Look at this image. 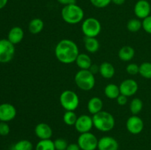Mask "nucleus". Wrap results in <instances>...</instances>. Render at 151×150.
Returning a JSON list of instances; mask_svg holds the SVG:
<instances>
[{
  "mask_svg": "<svg viewBox=\"0 0 151 150\" xmlns=\"http://www.w3.org/2000/svg\"><path fill=\"white\" fill-rule=\"evenodd\" d=\"M120 94L126 96H132L137 94L139 85L137 81L133 79H126L122 81L119 85Z\"/></svg>",
  "mask_w": 151,
  "mask_h": 150,
  "instance_id": "9b49d317",
  "label": "nucleus"
},
{
  "mask_svg": "<svg viewBox=\"0 0 151 150\" xmlns=\"http://www.w3.org/2000/svg\"><path fill=\"white\" fill-rule=\"evenodd\" d=\"M81 150H96L97 149L98 139L91 132L81 133L78 138V143Z\"/></svg>",
  "mask_w": 151,
  "mask_h": 150,
  "instance_id": "6e6552de",
  "label": "nucleus"
},
{
  "mask_svg": "<svg viewBox=\"0 0 151 150\" xmlns=\"http://www.w3.org/2000/svg\"><path fill=\"white\" fill-rule=\"evenodd\" d=\"M81 29L85 37L96 38L101 32L102 26L98 19L89 17L83 21Z\"/></svg>",
  "mask_w": 151,
  "mask_h": 150,
  "instance_id": "423d86ee",
  "label": "nucleus"
},
{
  "mask_svg": "<svg viewBox=\"0 0 151 150\" xmlns=\"http://www.w3.org/2000/svg\"><path fill=\"white\" fill-rule=\"evenodd\" d=\"M103 107V101L101 100V99L97 96H94L90 99L89 101H88V104H87V108H88V112L92 115H95L98 113L99 112L102 111Z\"/></svg>",
  "mask_w": 151,
  "mask_h": 150,
  "instance_id": "f3484780",
  "label": "nucleus"
},
{
  "mask_svg": "<svg viewBox=\"0 0 151 150\" xmlns=\"http://www.w3.org/2000/svg\"><path fill=\"white\" fill-rule=\"evenodd\" d=\"M134 13L139 19H144L150 15L151 5L147 0H139L134 5Z\"/></svg>",
  "mask_w": 151,
  "mask_h": 150,
  "instance_id": "f8f14e48",
  "label": "nucleus"
},
{
  "mask_svg": "<svg viewBox=\"0 0 151 150\" xmlns=\"http://www.w3.org/2000/svg\"><path fill=\"white\" fill-rule=\"evenodd\" d=\"M7 1H8V0H0V10L5 7Z\"/></svg>",
  "mask_w": 151,
  "mask_h": 150,
  "instance_id": "ea45409f",
  "label": "nucleus"
},
{
  "mask_svg": "<svg viewBox=\"0 0 151 150\" xmlns=\"http://www.w3.org/2000/svg\"><path fill=\"white\" fill-rule=\"evenodd\" d=\"M125 0H111V2L116 5H122L125 3Z\"/></svg>",
  "mask_w": 151,
  "mask_h": 150,
  "instance_id": "58836bf2",
  "label": "nucleus"
},
{
  "mask_svg": "<svg viewBox=\"0 0 151 150\" xmlns=\"http://www.w3.org/2000/svg\"><path fill=\"white\" fill-rule=\"evenodd\" d=\"M119 144L114 138L111 136H103L98 140V150H118Z\"/></svg>",
  "mask_w": 151,
  "mask_h": 150,
  "instance_id": "4468645a",
  "label": "nucleus"
},
{
  "mask_svg": "<svg viewBox=\"0 0 151 150\" xmlns=\"http://www.w3.org/2000/svg\"><path fill=\"white\" fill-rule=\"evenodd\" d=\"M14 44L7 39H0V63H7L13 60L15 55Z\"/></svg>",
  "mask_w": 151,
  "mask_h": 150,
  "instance_id": "0eeeda50",
  "label": "nucleus"
},
{
  "mask_svg": "<svg viewBox=\"0 0 151 150\" xmlns=\"http://www.w3.org/2000/svg\"><path fill=\"white\" fill-rule=\"evenodd\" d=\"M10 132V128L7 122L1 121L0 122V135L1 136H6L8 135Z\"/></svg>",
  "mask_w": 151,
  "mask_h": 150,
  "instance_id": "72a5a7b5",
  "label": "nucleus"
},
{
  "mask_svg": "<svg viewBox=\"0 0 151 150\" xmlns=\"http://www.w3.org/2000/svg\"><path fill=\"white\" fill-rule=\"evenodd\" d=\"M92 120L94 127L100 132H109L115 126V119L113 115L104 110L93 115Z\"/></svg>",
  "mask_w": 151,
  "mask_h": 150,
  "instance_id": "f03ea898",
  "label": "nucleus"
},
{
  "mask_svg": "<svg viewBox=\"0 0 151 150\" xmlns=\"http://www.w3.org/2000/svg\"><path fill=\"white\" fill-rule=\"evenodd\" d=\"M126 71L130 75H137L139 74V66L136 63H130L127 66Z\"/></svg>",
  "mask_w": 151,
  "mask_h": 150,
  "instance_id": "2f4dec72",
  "label": "nucleus"
},
{
  "mask_svg": "<svg viewBox=\"0 0 151 150\" xmlns=\"http://www.w3.org/2000/svg\"><path fill=\"white\" fill-rule=\"evenodd\" d=\"M35 150H55L54 141L51 139L40 140L35 146Z\"/></svg>",
  "mask_w": 151,
  "mask_h": 150,
  "instance_id": "393cba45",
  "label": "nucleus"
},
{
  "mask_svg": "<svg viewBox=\"0 0 151 150\" xmlns=\"http://www.w3.org/2000/svg\"><path fill=\"white\" fill-rule=\"evenodd\" d=\"M13 149V150H32L33 145L28 140H20L14 144Z\"/></svg>",
  "mask_w": 151,
  "mask_h": 150,
  "instance_id": "cd10ccee",
  "label": "nucleus"
},
{
  "mask_svg": "<svg viewBox=\"0 0 151 150\" xmlns=\"http://www.w3.org/2000/svg\"><path fill=\"white\" fill-rule=\"evenodd\" d=\"M44 26V23L42 19L35 18V19H32L29 21V25H28V29L31 34L37 35L43 30Z\"/></svg>",
  "mask_w": 151,
  "mask_h": 150,
  "instance_id": "4be33fe9",
  "label": "nucleus"
},
{
  "mask_svg": "<svg viewBox=\"0 0 151 150\" xmlns=\"http://www.w3.org/2000/svg\"><path fill=\"white\" fill-rule=\"evenodd\" d=\"M127 29L131 32H137L142 28V22L139 19H132L127 23Z\"/></svg>",
  "mask_w": 151,
  "mask_h": 150,
  "instance_id": "a878e982",
  "label": "nucleus"
},
{
  "mask_svg": "<svg viewBox=\"0 0 151 150\" xmlns=\"http://www.w3.org/2000/svg\"><path fill=\"white\" fill-rule=\"evenodd\" d=\"M78 116H77L75 111H66L63 114V122L68 126H75Z\"/></svg>",
  "mask_w": 151,
  "mask_h": 150,
  "instance_id": "bb28decb",
  "label": "nucleus"
},
{
  "mask_svg": "<svg viewBox=\"0 0 151 150\" xmlns=\"http://www.w3.org/2000/svg\"><path fill=\"white\" fill-rule=\"evenodd\" d=\"M144 121L142 119L136 115L129 117L126 121V129L133 135H138L144 129Z\"/></svg>",
  "mask_w": 151,
  "mask_h": 150,
  "instance_id": "1a4fd4ad",
  "label": "nucleus"
},
{
  "mask_svg": "<svg viewBox=\"0 0 151 150\" xmlns=\"http://www.w3.org/2000/svg\"><path fill=\"white\" fill-rule=\"evenodd\" d=\"M91 4L97 8H104L109 6L111 0H89Z\"/></svg>",
  "mask_w": 151,
  "mask_h": 150,
  "instance_id": "7c9ffc66",
  "label": "nucleus"
},
{
  "mask_svg": "<svg viewBox=\"0 0 151 150\" xmlns=\"http://www.w3.org/2000/svg\"><path fill=\"white\" fill-rule=\"evenodd\" d=\"M77 66L79 69H84V70H88L92 65V61L89 56L87 54H79L75 60Z\"/></svg>",
  "mask_w": 151,
  "mask_h": 150,
  "instance_id": "aec40b11",
  "label": "nucleus"
},
{
  "mask_svg": "<svg viewBox=\"0 0 151 150\" xmlns=\"http://www.w3.org/2000/svg\"><path fill=\"white\" fill-rule=\"evenodd\" d=\"M79 54V49L76 43L69 39L60 40L55 48V57L59 62L64 64L75 63Z\"/></svg>",
  "mask_w": 151,
  "mask_h": 150,
  "instance_id": "f257e3e1",
  "label": "nucleus"
},
{
  "mask_svg": "<svg viewBox=\"0 0 151 150\" xmlns=\"http://www.w3.org/2000/svg\"><path fill=\"white\" fill-rule=\"evenodd\" d=\"M55 150H66L68 146V143L64 138H57L54 141Z\"/></svg>",
  "mask_w": 151,
  "mask_h": 150,
  "instance_id": "c756f323",
  "label": "nucleus"
},
{
  "mask_svg": "<svg viewBox=\"0 0 151 150\" xmlns=\"http://www.w3.org/2000/svg\"><path fill=\"white\" fill-rule=\"evenodd\" d=\"M60 103L66 111H75L79 106L80 99L75 91L66 90L60 94Z\"/></svg>",
  "mask_w": 151,
  "mask_h": 150,
  "instance_id": "39448f33",
  "label": "nucleus"
},
{
  "mask_svg": "<svg viewBox=\"0 0 151 150\" xmlns=\"http://www.w3.org/2000/svg\"><path fill=\"white\" fill-rule=\"evenodd\" d=\"M84 46L86 50L89 53H95L100 49V43L96 38L85 37L84 38Z\"/></svg>",
  "mask_w": 151,
  "mask_h": 150,
  "instance_id": "412c9836",
  "label": "nucleus"
},
{
  "mask_svg": "<svg viewBox=\"0 0 151 150\" xmlns=\"http://www.w3.org/2000/svg\"><path fill=\"white\" fill-rule=\"evenodd\" d=\"M75 82L77 86L83 91H90L95 85L94 74L89 70L81 69L75 76Z\"/></svg>",
  "mask_w": 151,
  "mask_h": 150,
  "instance_id": "20e7f679",
  "label": "nucleus"
},
{
  "mask_svg": "<svg viewBox=\"0 0 151 150\" xmlns=\"http://www.w3.org/2000/svg\"><path fill=\"white\" fill-rule=\"evenodd\" d=\"M93 126L92 117L86 114L78 116L75 124V129L81 134L90 132Z\"/></svg>",
  "mask_w": 151,
  "mask_h": 150,
  "instance_id": "9d476101",
  "label": "nucleus"
},
{
  "mask_svg": "<svg viewBox=\"0 0 151 150\" xmlns=\"http://www.w3.org/2000/svg\"><path fill=\"white\" fill-rule=\"evenodd\" d=\"M130 110L133 115H138L143 108V102L139 98H134L130 102Z\"/></svg>",
  "mask_w": 151,
  "mask_h": 150,
  "instance_id": "b1692460",
  "label": "nucleus"
},
{
  "mask_svg": "<svg viewBox=\"0 0 151 150\" xmlns=\"http://www.w3.org/2000/svg\"><path fill=\"white\" fill-rule=\"evenodd\" d=\"M66 150H81V149L78 144L72 143V144H70L68 145L67 148H66Z\"/></svg>",
  "mask_w": 151,
  "mask_h": 150,
  "instance_id": "e433bc0d",
  "label": "nucleus"
},
{
  "mask_svg": "<svg viewBox=\"0 0 151 150\" xmlns=\"http://www.w3.org/2000/svg\"><path fill=\"white\" fill-rule=\"evenodd\" d=\"M61 17L69 24H77L82 21L84 18V11L77 4L64 6L61 10Z\"/></svg>",
  "mask_w": 151,
  "mask_h": 150,
  "instance_id": "7ed1b4c3",
  "label": "nucleus"
},
{
  "mask_svg": "<svg viewBox=\"0 0 151 150\" xmlns=\"http://www.w3.org/2000/svg\"><path fill=\"white\" fill-rule=\"evenodd\" d=\"M99 72L105 79H111L115 74V69L109 62H103L99 66Z\"/></svg>",
  "mask_w": 151,
  "mask_h": 150,
  "instance_id": "a211bd4d",
  "label": "nucleus"
},
{
  "mask_svg": "<svg viewBox=\"0 0 151 150\" xmlns=\"http://www.w3.org/2000/svg\"><path fill=\"white\" fill-rule=\"evenodd\" d=\"M24 33V30L20 26H13L9 31L8 35H7V40L13 44H18L22 42L23 40Z\"/></svg>",
  "mask_w": 151,
  "mask_h": 150,
  "instance_id": "dca6fc26",
  "label": "nucleus"
},
{
  "mask_svg": "<svg viewBox=\"0 0 151 150\" xmlns=\"http://www.w3.org/2000/svg\"><path fill=\"white\" fill-rule=\"evenodd\" d=\"M139 74L145 79H151V63L144 62L140 65Z\"/></svg>",
  "mask_w": 151,
  "mask_h": 150,
  "instance_id": "c85d7f7f",
  "label": "nucleus"
},
{
  "mask_svg": "<svg viewBox=\"0 0 151 150\" xmlns=\"http://www.w3.org/2000/svg\"><path fill=\"white\" fill-rule=\"evenodd\" d=\"M135 56V49L131 46H123L118 51V57L125 62L130 61Z\"/></svg>",
  "mask_w": 151,
  "mask_h": 150,
  "instance_id": "6ab92c4d",
  "label": "nucleus"
},
{
  "mask_svg": "<svg viewBox=\"0 0 151 150\" xmlns=\"http://www.w3.org/2000/svg\"><path fill=\"white\" fill-rule=\"evenodd\" d=\"M16 109L10 103L0 104V121L8 122L14 119L16 116Z\"/></svg>",
  "mask_w": 151,
  "mask_h": 150,
  "instance_id": "ddd939ff",
  "label": "nucleus"
},
{
  "mask_svg": "<svg viewBox=\"0 0 151 150\" xmlns=\"http://www.w3.org/2000/svg\"><path fill=\"white\" fill-rule=\"evenodd\" d=\"M142 29L151 35V15L142 20Z\"/></svg>",
  "mask_w": 151,
  "mask_h": 150,
  "instance_id": "473e14b6",
  "label": "nucleus"
},
{
  "mask_svg": "<svg viewBox=\"0 0 151 150\" xmlns=\"http://www.w3.org/2000/svg\"><path fill=\"white\" fill-rule=\"evenodd\" d=\"M35 134L40 140L50 139L52 136V129L47 124L41 122L35 126Z\"/></svg>",
  "mask_w": 151,
  "mask_h": 150,
  "instance_id": "2eb2a0df",
  "label": "nucleus"
},
{
  "mask_svg": "<svg viewBox=\"0 0 151 150\" xmlns=\"http://www.w3.org/2000/svg\"><path fill=\"white\" fill-rule=\"evenodd\" d=\"M57 1L64 6L69 5V4H76V2H77L76 0H57Z\"/></svg>",
  "mask_w": 151,
  "mask_h": 150,
  "instance_id": "c9c22d12",
  "label": "nucleus"
},
{
  "mask_svg": "<svg viewBox=\"0 0 151 150\" xmlns=\"http://www.w3.org/2000/svg\"><path fill=\"white\" fill-rule=\"evenodd\" d=\"M104 94L106 97L111 99H116L118 96L120 95L119 87L116 84L110 83L108 84L104 89Z\"/></svg>",
  "mask_w": 151,
  "mask_h": 150,
  "instance_id": "5701e85b",
  "label": "nucleus"
},
{
  "mask_svg": "<svg viewBox=\"0 0 151 150\" xmlns=\"http://www.w3.org/2000/svg\"><path fill=\"white\" fill-rule=\"evenodd\" d=\"M116 101H117L118 104L120 106H124L128 103V96L125 95L120 94L119 96L116 98Z\"/></svg>",
  "mask_w": 151,
  "mask_h": 150,
  "instance_id": "f704fd0d",
  "label": "nucleus"
},
{
  "mask_svg": "<svg viewBox=\"0 0 151 150\" xmlns=\"http://www.w3.org/2000/svg\"><path fill=\"white\" fill-rule=\"evenodd\" d=\"M91 72H92L93 74H96L97 72H99V66H97V65L94 64V65H91V66L90 67V69H88Z\"/></svg>",
  "mask_w": 151,
  "mask_h": 150,
  "instance_id": "4c0bfd02",
  "label": "nucleus"
}]
</instances>
